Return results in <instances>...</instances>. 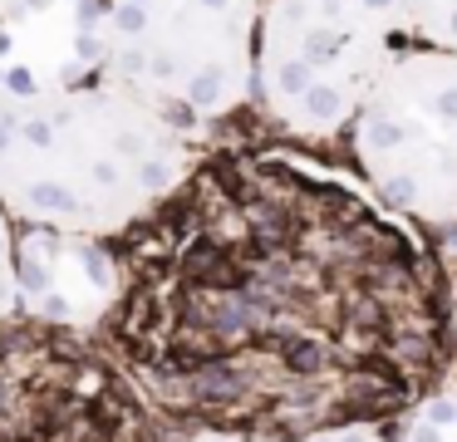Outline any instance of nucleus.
I'll return each mask as SVG.
<instances>
[{
	"label": "nucleus",
	"instance_id": "obj_1",
	"mask_svg": "<svg viewBox=\"0 0 457 442\" xmlns=\"http://www.w3.org/2000/svg\"><path fill=\"white\" fill-rule=\"evenodd\" d=\"M89 334L168 432L388 428L457 373V290L364 182L217 153L113 241Z\"/></svg>",
	"mask_w": 457,
	"mask_h": 442
},
{
	"label": "nucleus",
	"instance_id": "obj_2",
	"mask_svg": "<svg viewBox=\"0 0 457 442\" xmlns=\"http://www.w3.org/2000/svg\"><path fill=\"white\" fill-rule=\"evenodd\" d=\"M197 163L187 128L113 79L5 94L0 192L15 221L35 231L113 246L148 221Z\"/></svg>",
	"mask_w": 457,
	"mask_h": 442
},
{
	"label": "nucleus",
	"instance_id": "obj_3",
	"mask_svg": "<svg viewBox=\"0 0 457 442\" xmlns=\"http://www.w3.org/2000/svg\"><path fill=\"white\" fill-rule=\"evenodd\" d=\"M403 45L413 35L398 0H261L251 104L280 133L329 143L354 128Z\"/></svg>",
	"mask_w": 457,
	"mask_h": 442
},
{
	"label": "nucleus",
	"instance_id": "obj_4",
	"mask_svg": "<svg viewBox=\"0 0 457 442\" xmlns=\"http://www.w3.org/2000/svg\"><path fill=\"white\" fill-rule=\"evenodd\" d=\"M256 15L246 0H104V79L133 88L178 118L217 123L251 104L256 84Z\"/></svg>",
	"mask_w": 457,
	"mask_h": 442
},
{
	"label": "nucleus",
	"instance_id": "obj_5",
	"mask_svg": "<svg viewBox=\"0 0 457 442\" xmlns=\"http://www.w3.org/2000/svg\"><path fill=\"white\" fill-rule=\"evenodd\" d=\"M0 442H168L138 383L89 329L0 320Z\"/></svg>",
	"mask_w": 457,
	"mask_h": 442
},
{
	"label": "nucleus",
	"instance_id": "obj_6",
	"mask_svg": "<svg viewBox=\"0 0 457 442\" xmlns=\"http://www.w3.org/2000/svg\"><path fill=\"white\" fill-rule=\"evenodd\" d=\"M359 182L413 226H457V54L403 45L349 128Z\"/></svg>",
	"mask_w": 457,
	"mask_h": 442
},
{
	"label": "nucleus",
	"instance_id": "obj_7",
	"mask_svg": "<svg viewBox=\"0 0 457 442\" xmlns=\"http://www.w3.org/2000/svg\"><path fill=\"white\" fill-rule=\"evenodd\" d=\"M388 442H457V373L413 413L388 422Z\"/></svg>",
	"mask_w": 457,
	"mask_h": 442
},
{
	"label": "nucleus",
	"instance_id": "obj_8",
	"mask_svg": "<svg viewBox=\"0 0 457 442\" xmlns=\"http://www.w3.org/2000/svg\"><path fill=\"white\" fill-rule=\"evenodd\" d=\"M5 94L11 84H0V113H5ZM25 314V271H21V246H15V216L0 192V320Z\"/></svg>",
	"mask_w": 457,
	"mask_h": 442
},
{
	"label": "nucleus",
	"instance_id": "obj_9",
	"mask_svg": "<svg viewBox=\"0 0 457 442\" xmlns=\"http://www.w3.org/2000/svg\"><path fill=\"white\" fill-rule=\"evenodd\" d=\"M398 10H403L413 45H433L457 54V0H398Z\"/></svg>",
	"mask_w": 457,
	"mask_h": 442
},
{
	"label": "nucleus",
	"instance_id": "obj_10",
	"mask_svg": "<svg viewBox=\"0 0 457 442\" xmlns=\"http://www.w3.org/2000/svg\"><path fill=\"white\" fill-rule=\"evenodd\" d=\"M168 442H388V428H378V422H364V428L305 432V438H246V432H168Z\"/></svg>",
	"mask_w": 457,
	"mask_h": 442
},
{
	"label": "nucleus",
	"instance_id": "obj_11",
	"mask_svg": "<svg viewBox=\"0 0 457 442\" xmlns=\"http://www.w3.org/2000/svg\"><path fill=\"white\" fill-rule=\"evenodd\" d=\"M11 10H15V0H0V25L11 20Z\"/></svg>",
	"mask_w": 457,
	"mask_h": 442
},
{
	"label": "nucleus",
	"instance_id": "obj_12",
	"mask_svg": "<svg viewBox=\"0 0 457 442\" xmlns=\"http://www.w3.org/2000/svg\"><path fill=\"white\" fill-rule=\"evenodd\" d=\"M246 5H261V0H246Z\"/></svg>",
	"mask_w": 457,
	"mask_h": 442
}]
</instances>
